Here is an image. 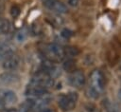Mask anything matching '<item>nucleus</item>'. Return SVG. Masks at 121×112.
Listing matches in <instances>:
<instances>
[{
    "label": "nucleus",
    "instance_id": "obj_1",
    "mask_svg": "<svg viewBox=\"0 0 121 112\" xmlns=\"http://www.w3.org/2000/svg\"><path fill=\"white\" fill-rule=\"evenodd\" d=\"M91 84L87 89V94L92 99H97L104 88V78L99 70H94L91 74Z\"/></svg>",
    "mask_w": 121,
    "mask_h": 112
},
{
    "label": "nucleus",
    "instance_id": "obj_2",
    "mask_svg": "<svg viewBox=\"0 0 121 112\" xmlns=\"http://www.w3.org/2000/svg\"><path fill=\"white\" fill-rule=\"evenodd\" d=\"M44 55L51 62H59L61 61L65 56L64 48L58 44L51 43L45 46Z\"/></svg>",
    "mask_w": 121,
    "mask_h": 112
},
{
    "label": "nucleus",
    "instance_id": "obj_3",
    "mask_svg": "<svg viewBox=\"0 0 121 112\" xmlns=\"http://www.w3.org/2000/svg\"><path fill=\"white\" fill-rule=\"evenodd\" d=\"M78 100V93L72 91V92H68L66 94L61 95L59 98L58 104L62 111H70L75 108Z\"/></svg>",
    "mask_w": 121,
    "mask_h": 112
},
{
    "label": "nucleus",
    "instance_id": "obj_4",
    "mask_svg": "<svg viewBox=\"0 0 121 112\" xmlns=\"http://www.w3.org/2000/svg\"><path fill=\"white\" fill-rule=\"evenodd\" d=\"M17 100L18 98L14 91L6 88L0 89V103L3 105L4 108L14 104L17 102Z\"/></svg>",
    "mask_w": 121,
    "mask_h": 112
},
{
    "label": "nucleus",
    "instance_id": "obj_5",
    "mask_svg": "<svg viewBox=\"0 0 121 112\" xmlns=\"http://www.w3.org/2000/svg\"><path fill=\"white\" fill-rule=\"evenodd\" d=\"M68 81H69V84L76 87V88H80L82 87L84 84H85V75L82 71L80 70H74L72 71V73L69 75V78H68Z\"/></svg>",
    "mask_w": 121,
    "mask_h": 112
},
{
    "label": "nucleus",
    "instance_id": "obj_6",
    "mask_svg": "<svg viewBox=\"0 0 121 112\" xmlns=\"http://www.w3.org/2000/svg\"><path fill=\"white\" fill-rule=\"evenodd\" d=\"M43 5L50 10L61 14L67 12V7L61 1L59 0H43Z\"/></svg>",
    "mask_w": 121,
    "mask_h": 112
},
{
    "label": "nucleus",
    "instance_id": "obj_7",
    "mask_svg": "<svg viewBox=\"0 0 121 112\" xmlns=\"http://www.w3.org/2000/svg\"><path fill=\"white\" fill-rule=\"evenodd\" d=\"M19 64H20L19 56L14 52H12L2 61V67L7 71H10L15 69L19 65Z\"/></svg>",
    "mask_w": 121,
    "mask_h": 112
},
{
    "label": "nucleus",
    "instance_id": "obj_8",
    "mask_svg": "<svg viewBox=\"0 0 121 112\" xmlns=\"http://www.w3.org/2000/svg\"><path fill=\"white\" fill-rule=\"evenodd\" d=\"M26 94L29 96V98H37V97H41L45 94H48V89L39 85L28 84L26 89Z\"/></svg>",
    "mask_w": 121,
    "mask_h": 112
},
{
    "label": "nucleus",
    "instance_id": "obj_9",
    "mask_svg": "<svg viewBox=\"0 0 121 112\" xmlns=\"http://www.w3.org/2000/svg\"><path fill=\"white\" fill-rule=\"evenodd\" d=\"M18 79H19V76L14 72L6 71V72L0 74V83H2L4 84H13L16 81H18Z\"/></svg>",
    "mask_w": 121,
    "mask_h": 112
},
{
    "label": "nucleus",
    "instance_id": "obj_10",
    "mask_svg": "<svg viewBox=\"0 0 121 112\" xmlns=\"http://www.w3.org/2000/svg\"><path fill=\"white\" fill-rule=\"evenodd\" d=\"M31 109H32V100L29 98L19 105V107L16 109V112H29Z\"/></svg>",
    "mask_w": 121,
    "mask_h": 112
},
{
    "label": "nucleus",
    "instance_id": "obj_11",
    "mask_svg": "<svg viewBox=\"0 0 121 112\" xmlns=\"http://www.w3.org/2000/svg\"><path fill=\"white\" fill-rule=\"evenodd\" d=\"M10 29V23L9 20L0 18V34L8 33Z\"/></svg>",
    "mask_w": 121,
    "mask_h": 112
},
{
    "label": "nucleus",
    "instance_id": "obj_12",
    "mask_svg": "<svg viewBox=\"0 0 121 112\" xmlns=\"http://www.w3.org/2000/svg\"><path fill=\"white\" fill-rule=\"evenodd\" d=\"M65 56H75L78 54V50L76 47H66L64 48Z\"/></svg>",
    "mask_w": 121,
    "mask_h": 112
},
{
    "label": "nucleus",
    "instance_id": "obj_13",
    "mask_svg": "<svg viewBox=\"0 0 121 112\" xmlns=\"http://www.w3.org/2000/svg\"><path fill=\"white\" fill-rule=\"evenodd\" d=\"M26 37V31L25 29L20 30V31L17 33V35H16V38H17V40H18L19 42H23Z\"/></svg>",
    "mask_w": 121,
    "mask_h": 112
},
{
    "label": "nucleus",
    "instance_id": "obj_14",
    "mask_svg": "<svg viewBox=\"0 0 121 112\" xmlns=\"http://www.w3.org/2000/svg\"><path fill=\"white\" fill-rule=\"evenodd\" d=\"M65 64H68V65H64V68H65L66 70H68V71H74V70H73L74 67H75V62H74V61H72V60H67V61L65 62Z\"/></svg>",
    "mask_w": 121,
    "mask_h": 112
},
{
    "label": "nucleus",
    "instance_id": "obj_15",
    "mask_svg": "<svg viewBox=\"0 0 121 112\" xmlns=\"http://www.w3.org/2000/svg\"><path fill=\"white\" fill-rule=\"evenodd\" d=\"M60 35H61L63 38H65V39H68V38H70V37L73 35V32H72L70 29L64 28V29H62V30H61V33H60Z\"/></svg>",
    "mask_w": 121,
    "mask_h": 112
},
{
    "label": "nucleus",
    "instance_id": "obj_16",
    "mask_svg": "<svg viewBox=\"0 0 121 112\" xmlns=\"http://www.w3.org/2000/svg\"><path fill=\"white\" fill-rule=\"evenodd\" d=\"M10 13H11V16L16 18L19 14H20V9L17 7V6H12L11 8V10H10Z\"/></svg>",
    "mask_w": 121,
    "mask_h": 112
},
{
    "label": "nucleus",
    "instance_id": "obj_17",
    "mask_svg": "<svg viewBox=\"0 0 121 112\" xmlns=\"http://www.w3.org/2000/svg\"><path fill=\"white\" fill-rule=\"evenodd\" d=\"M35 112H55L53 109H51V108H48V107H44V108H43V109H40V110H38V111H35Z\"/></svg>",
    "mask_w": 121,
    "mask_h": 112
},
{
    "label": "nucleus",
    "instance_id": "obj_18",
    "mask_svg": "<svg viewBox=\"0 0 121 112\" xmlns=\"http://www.w3.org/2000/svg\"><path fill=\"white\" fill-rule=\"evenodd\" d=\"M68 3H69L70 6L76 7L78 5V0H68Z\"/></svg>",
    "mask_w": 121,
    "mask_h": 112
},
{
    "label": "nucleus",
    "instance_id": "obj_19",
    "mask_svg": "<svg viewBox=\"0 0 121 112\" xmlns=\"http://www.w3.org/2000/svg\"><path fill=\"white\" fill-rule=\"evenodd\" d=\"M8 47H9V45H7V44H5V43L0 42V52H1L2 50H4L5 48H7Z\"/></svg>",
    "mask_w": 121,
    "mask_h": 112
},
{
    "label": "nucleus",
    "instance_id": "obj_20",
    "mask_svg": "<svg viewBox=\"0 0 121 112\" xmlns=\"http://www.w3.org/2000/svg\"><path fill=\"white\" fill-rule=\"evenodd\" d=\"M119 97H120V99H121V89H120V91H119Z\"/></svg>",
    "mask_w": 121,
    "mask_h": 112
},
{
    "label": "nucleus",
    "instance_id": "obj_21",
    "mask_svg": "<svg viewBox=\"0 0 121 112\" xmlns=\"http://www.w3.org/2000/svg\"><path fill=\"white\" fill-rule=\"evenodd\" d=\"M3 108H4V107H3V105L0 103V109H3Z\"/></svg>",
    "mask_w": 121,
    "mask_h": 112
}]
</instances>
